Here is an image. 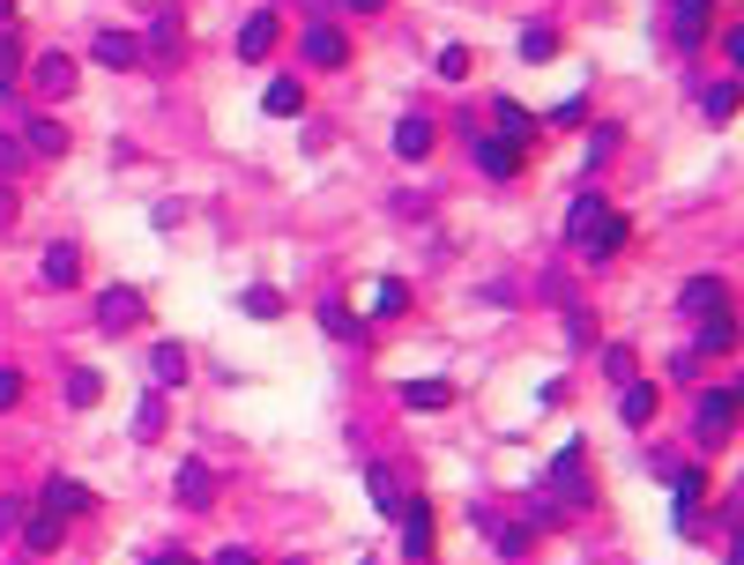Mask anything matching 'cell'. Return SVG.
Wrapping results in <instances>:
<instances>
[{
	"instance_id": "obj_1",
	"label": "cell",
	"mask_w": 744,
	"mask_h": 565,
	"mask_svg": "<svg viewBox=\"0 0 744 565\" xmlns=\"http://www.w3.org/2000/svg\"><path fill=\"white\" fill-rule=\"evenodd\" d=\"M551 498H566V506H588V498H596V484H588V440L559 446V461H551Z\"/></svg>"
},
{
	"instance_id": "obj_2",
	"label": "cell",
	"mask_w": 744,
	"mask_h": 565,
	"mask_svg": "<svg viewBox=\"0 0 744 565\" xmlns=\"http://www.w3.org/2000/svg\"><path fill=\"white\" fill-rule=\"evenodd\" d=\"M149 321V298L134 290V282H105V298H97V327L105 335H127V327Z\"/></svg>"
},
{
	"instance_id": "obj_3",
	"label": "cell",
	"mask_w": 744,
	"mask_h": 565,
	"mask_svg": "<svg viewBox=\"0 0 744 565\" xmlns=\"http://www.w3.org/2000/svg\"><path fill=\"white\" fill-rule=\"evenodd\" d=\"M730 424H737V395H730V387H707L700 402H693V432H700V446L730 440Z\"/></svg>"
},
{
	"instance_id": "obj_4",
	"label": "cell",
	"mask_w": 744,
	"mask_h": 565,
	"mask_svg": "<svg viewBox=\"0 0 744 565\" xmlns=\"http://www.w3.org/2000/svg\"><path fill=\"white\" fill-rule=\"evenodd\" d=\"M707 23H715V0H677V8H670V45H677V52H700Z\"/></svg>"
},
{
	"instance_id": "obj_5",
	"label": "cell",
	"mask_w": 744,
	"mask_h": 565,
	"mask_svg": "<svg viewBox=\"0 0 744 565\" xmlns=\"http://www.w3.org/2000/svg\"><path fill=\"white\" fill-rule=\"evenodd\" d=\"M670 484H677V536L693 543V536H700V498H707V469H670Z\"/></svg>"
},
{
	"instance_id": "obj_6",
	"label": "cell",
	"mask_w": 744,
	"mask_h": 565,
	"mask_svg": "<svg viewBox=\"0 0 744 565\" xmlns=\"http://www.w3.org/2000/svg\"><path fill=\"white\" fill-rule=\"evenodd\" d=\"M395 528H403V558H432V506L424 498H403Z\"/></svg>"
},
{
	"instance_id": "obj_7",
	"label": "cell",
	"mask_w": 744,
	"mask_h": 565,
	"mask_svg": "<svg viewBox=\"0 0 744 565\" xmlns=\"http://www.w3.org/2000/svg\"><path fill=\"white\" fill-rule=\"evenodd\" d=\"M276 31H284V15L276 8H253L247 31H239V60H268L276 52Z\"/></svg>"
},
{
	"instance_id": "obj_8",
	"label": "cell",
	"mask_w": 744,
	"mask_h": 565,
	"mask_svg": "<svg viewBox=\"0 0 744 565\" xmlns=\"http://www.w3.org/2000/svg\"><path fill=\"white\" fill-rule=\"evenodd\" d=\"M625 239H633V216H625V208H611V216L588 231V245H580V253H588V261H619Z\"/></svg>"
},
{
	"instance_id": "obj_9",
	"label": "cell",
	"mask_w": 744,
	"mask_h": 565,
	"mask_svg": "<svg viewBox=\"0 0 744 565\" xmlns=\"http://www.w3.org/2000/svg\"><path fill=\"white\" fill-rule=\"evenodd\" d=\"M38 276H45V290H68V282L83 276V245L52 239V245H45V261H38Z\"/></svg>"
},
{
	"instance_id": "obj_10",
	"label": "cell",
	"mask_w": 744,
	"mask_h": 565,
	"mask_svg": "<svg viewBox=\"0 0 744 565\" xmlns=\"http://www.w3.org/2000/svg\"><path fill=\"white\" fill-rule=\"evenodd\" d=\"M677 305H685L693 321H707V313H722V305H730V282H722V276H693L685 290H677Z\"/></svg>"
},
{
	"instance_id": "obj_11",
	"label": "cell",
	"mask_w": 744,
	"mask_h": 565,
	"mask_svg": "<svg viewBox=\"0 0 744 565\" xmlns=\"http://www.w3.org/2000/svg\"><path fill=\"white\" fill-rule=\"evenodd\" d=\"M395 402L417 409V417H440V409L455 402V387H447V380H403V387H395Z\"/></svg>"
},
{
	"instance_id": "obj_12",
	"label": "cell",
	"mask_w": 744,
	"mask_h": 565,
	"mask_svg": "<svg viewBox=\"0 0 744 565\" xmlns=\"http://www.w3.org/2000/svg\"><path fill=\"white\" fill-rule=\"evenodd\" d=\"M38 506L68 521V514H89L97 498H89V484H75V477H45V498H38Z\"/></svg>"
},
{
	"instance_id": "obj_13",
	"label": "cell",
	"mask_w": 744,
	"mask_h": 565,
	"mask_svg": "<svg viewBox=\"0 0 744 565\" xmlns=\"http://www.w3.org/2000/svg\"><path fill=\"white\" fill-rule=\"evenodd\" d=\"M179 506H216V469L208 461H179Z\"/></svg>"
},
{
	"instance_id": "obj_14",
	"label": "cell",
	"mask_w": 744,
	"mask_h": 565,
	"mask_svg": "<svg viewBox=\"0 0 744 565\" xmlns=\"http://www.w3.org/2000/svg\"><path fill=\"white\" fill-rule=\"evenodd\" d=\"M305 60H313V68H343V60H350V38H343L335 23H313V31H305Z\"/></svg>"
},
{
	"instance_id": "obj_15",
	"label": "cell",
	"mask_w": 744,
	"mask_h": 565,
	"mask_svg": "<svg viewBox=\"0 0 744 565\" xmlns=\"http://www.w3.org/2000/svg\"><path fill=\"white\" fill-rule=\"evenodd\" d=\"M469 157H477V171H484V179H514V171H521V149H514V142H499V134H484Z\"/></svg>"
},
{
	"instance_id": "obj_16",
	"label": "cell",
	"mask_w": 744,
	"mask_h": 565,
	"mask_svg": "<svg viewBox=\"0 0 744 565\" xmlns=\"http://www.w3.org/2000/svg\"><path fill=\"white\" fill-rule=\"evenodd\" d=\"M492 127H499V142H514V149H529V134H537V120L514 97H492Z\"/></svg>"
},
{
	"instance_id": "obj_17",
	"label": "cell",
	"mask_w": 744,
	"mask_h": 565,
	"mask_svg": "<svg viewBox=\"0 0 744 565\" xmlns=\"http://www.w3.org/2000/svg\"><path fill=\"white\" fill-rule=\"evenodd\" d=\"M89 60H97V68H134V60H142V38H127V31H97Z\"/></svg>"
},
{
	"instance_id": "obj_18",
	"label": "cell",
	"mask_w": 744,
	"mask_h": 565,
	"mask_svg": "<svg viewBox=\"0 0 744 565\" xmlns=\"http://www.w3.org/2000/svg\"><path fill=\"white\" fill-rule=\"evenodd\" d=\"M603 216H611V202H603V194H574V208H566V239L588 245V231H596Z\"/></svg>"
},
{
	"instance_id": "obj_19",
	"label": "cell",
	"mask_w": 744,
	"mask_h": 565,
	"mask_svg": "<svg viewBox=\"0 0 744 565\" xmlns=\"http://www.w3.org/2000/svg\"><path fill=\"white\" fill-rule=\"evenodd\" d=\"M737 105H744V89H737V82H707V89H700L707 127H730V120H737Z\"/></svg>"
},
{
	"instance_id": "obj_20",
	"label": "cell",
	"mask_w": 744,
	"mask_h": 565,
	"mask_svg": "<svg viewBox=\"0 0 744 565\" xmlns=\"http://www.w3.org/2000/svg\"><path fill=\"white\" fill-rule=\"evenodd\" d=\"M261 112L298 120V112H305V89H298V75H276V82H268V89H261Z\"/></svg>"
},
{
	"instance_id": "obj_21",
	"label": "cell",
	"mask_w": 744,
	"mask_h": 565,
	"mask_svg": "<svg viewBox=\"0 0 744 565\" xmlns=\"http://www.w3.org/2000/svg\"><path fill=\"white\" fill-rule=\"evenodd\" d=\"M23 149H31V157H68V127L38 112V120L23 127Z\"/></svg>"
},
{
	"instance_id": "obj_22",
	"label": "cell",
	"mask_w": 744,
	"mask_h": 565,
	"mask_svg": "<svg viewBox=\"0 0 744 565\" xmlns=\"http://www.w3.org/2000/svg\"><path fill=\"white\" fill-rule=\"evenodd\" d=\"M693 350H700V358H730V350H737V321H730V313H707Z\"/></svg>"
},
{
	"instance_id": "obj_23",
	"label": "cell",
	"mask_w": 744,
	"mask_h": 565,
	"mask_svg": "<svg viewBox=\"0 0 744 565\" xmlns=\"http://www.w3.org/2000/svg\"><path fill=\"white\" fill-rule=\"evenodd\" d=\"M365 491H372V506H380L387 521L403 514V484H395V469H387V461H372V469H365Z\"/></svg>"
},
{
	"instance_id": "obj_24",
	"label": "cell",
	"mask_w": 744,
	"mask_h": 565,
	"mask_svg": "<svg viewBox=\"0 0 744 565\" xmlns=\"http://www.w3.org/2000/svg\"><path fill=\"white\" fill-rule=\"evenodd\" d=\"M514 52H521L529 68H543V60H559V31H551V23H529V31L514 38Z\"/></svg>"
},
{
	"instance_id": "obj_25",
	"label": "cell",
	"mask_w": 744,
	"mask_h": 565,
	"mask_svg": "<svg viewBox=\"0 0 744 565\" xmlns=\"http://www.w3.org/2000/svg\"><path fill=\"white\" fill-rule=\"evenodd\" d=\"M60 536H68V521H60V514H45V506L23 521V543H31L38 558H45V551H60Z\"/></svg>"
},
{
	"instance_id": "obj_26",
	"label": "cell",
	"mask_w": 744,
	"mask_h": 565,
	"mask_svg": "<svg viewBox=\"0 0 744 565\" xmlns=\"http://www.w3.org/2000/svg\"><path fill=\"white\" fill-rule=\"evenodd\" d=\"M619 417H625V424H648V417H656V387H648V380H625Z\"/></svg>"
},
{
	"instance_id": "obj_27",
	"label": "cell",
	"mask_w": 744,
	"mask_h": 565,
	"mask_svg": "<svg viewBox=\"0 0 744 565\" xmlns=\"http://www.w3.org/2000/svg\"><path fill=\"white\" fill-rule=\"evenodd\" d=\"M38 89H45V97H68V89H75V60L45 52V60H38Z\"/></svg>"
},
{
	"instance_id": "obj_28",
	"label": "cell",
	"mask_w": 744,
	"mask_h": 565,
	"mask_svg": "<svg viewBox=\"0 0 744 565\" xmlns=\"http://www.w3.org/2000/svg\"><path fill=\"white\" fill-rule=\"evenodd\" d=\"M149 372H157V387H179V380H187V350H179V342H157V350H149Z\"/></svg>"
},
{
	"instance_id": "obj_29",
	"label": "cell",
	"mask_w": 744,
	"mask_h": 565,
	"mask_svg": "<svg viewBox=\"0 0 744 565\" xmlns=\"http://www.w3.org/2000/svg\"><path fill=\"white\" fill-rule=\"evenodd\" d=\"M424 149H432V120H417V112H410V120H403V127H395V157H424Z\"/></svg>"
},
{
	"instance_id": "obj_30",
	"label": "cell",
	"mask_w": 744,
	"mask_h": 565,
	"mask_svg": "<svg viewBox=\"0 0 744 565\" xmlns=\"http://www.w3.org/2000/svg\"><path fill=\"white\" fill-rule=\"evenodd\" d=\"M321 327H328L335 342H350V335H358V313H350L343 298H321Z\"/></svg>"
},
{
	"instance_id": "obj_31",
	"label": "cell",
	"mask_w": 744,
	"mask_h": 565,
	"mask_svg": "<svg viewBox=\"0 0 744 565\" xmlns=\"http://www.w3.org/2000/svg\"><path fill=\"white\" fill-rule=\"evenodd\" d=\"M97 395H105V380H97L89 364H75V372H68V402H75V409H89Z\"/></svg>"
},
{
	"instance_id": "obj_32",
	"label": "cell",
	"mask_w": 744,
	"mask_h": 565,
	"mask_svg": "<svg viewBox=\"0 0 744 565\" xmlns=\"http://www.w3.org/2000/svg\"><path fill=\"white\" fill-rule=\"evenodd\" d=\"M239 305H247L253 321H276V313H284V290H268V282H253V290L239 298Z\"/></svg>"
},
{
	"instance_id": "obj_33",
	"label": "cell",
	"mask_w": 744,
	"mask_h": 565,
	"mask_svg": "<svg viewBox=\"0 0 744 565\" xmlns=\"http://www.w3.org/2000/svg\"><path fill=\"white\" fill-rule=\"evenodd\" d=\"M157 432H165V395H149L134 409V440H157Z\"/></svg>"
},
{
	"instance_id": "obj_34",
	"label": "cell",
	"mask_w": 744,
	"mask_h": 565,
	"mask_svg": "<svg viewBox=\"0 0 744 565\" xmlns=\"http://www.w3.org/2000/svg\"><path fill=\"white\" fill-rule=\"evenodd\" d=\"M142 45L171 52V45H179V15H171V8H157V15H149V38H142Z\"/></svg>"
},
{
	"instance_id": "obj_35",
	"label": "cell",
	"mask_w": 744,
	"mask_h": 565,
	"mask_svg": "<svg viewBox=\"0 0 744 565\" xmlns=\"http://www.w3.org/2000/svg\"><path fill=\"white\" fill-rule=\"evenodd\" d=\"M625 134L619 127H596V134H588V171H596V164H611V149H619Z\"/></svg>"
},
{
	"instance_id": "obj_36",
	"label": "cell",
	"mask_w": 744,
	"mask_h": 565,
	"mask_svg": "<svg viewBox=\"0 0 744 565\" xmlns=\"http://www.w3.org/2000/svg\"><path fill=\"white\" fill-rule=\"evenodd\" d=\"M15 68H23V45H15L8 31H0V97L15 89Z\"/></svg>"
},
{
	"instance_id": "obj_37",
	"label": "cell",
	"mask_w": 744,
	"mask_h": 565,
	"mask_svg": "<svg viewBox=\"0 0 744 565\" xmlns=\"http://www.w3.org/2000/svg\"><path fill=\"white\" fill-rule=\"evenodd\" d=\"M403 305H410V290H403V282H380V290H372V313H380V321H387V313H403Z\"/></svg>"
},
{
	"instance_id": "obj_38",
	"label": "cell",
	"mask_w": 744,
	"mask_h": 565,
	"mask_svg": "<svg viewBox=\"0 0 744 565\" xmlns=\"http://www.w3.org/2000/svg\"><path fill=\"white\" fill-rule=\"evenodd\" d=\"M469 75V45H447V52H440V82H461Z\"/></svg>"
},
{
	"instance_id": "obj_39",
	"label": "cell",
	"mask_w": 744,
	"mask_h": 565,
	"mask_svg": "<svg viewBox=\"0 0 744 565\" xmlns=\"http://www.w3.org/2000/svg\"><path fill=\"white\" fill-rule=\"evenodd\" d=\"M603 372L625 387V380H633V350H625V342H611V350H603Z\"/></svg>"
},
{
	"instance_id": "obj_40",
	"label": "cell",
	"mask_w": 744,
	"mask_h": 565,
	"mask_svg": "<svg viewBox=\"0 0 744 565\" xmlns=\"http://www.w3.org/2000/svg\"><path fill=\"white\" fill-rule=\"evenodd\" d=\"M23 157H31V149H23L15 134H0V179H15V171H23Z\"/></svg>"
},
{
	"instance_id": "obj_41",
	"label": "cell",
	"mask_w": 744,
	"mask_h": 565,
	"mask_svg": "<svg viewBox=\"0 0 744 565\" xmlns=\"http://www.w3.org/2000/svg\"><path fill=\"white\" fill-rule=\"evenodd\" d=\"M23 402V372H15V364H0V409H15Z\"/></svg>"
},
{
	"instance_id": "obj_42",
	"label": "cell",
	"mask_w": 744,
	"mask_h": 565,
	"mask_svg": "<svg viewBox=\"0 0 744 565\" xmlns=\"http://www.w3.org/2000/svg\"><path fill=\"white\" fill-rule=\"evenodd\" d=\"M580 120H588V97H566V105L551 112V127H580Z\"/></svg>"
},
{
	"instance_id": "obj_43",
	"label": "cell",
	"mask_w": 744,
	"mask_h": 565,
	"mask_svg": "<svg viewBox=\"0 0 744 565\" xmlns=\"http://www.w3.org/2000/svg\"><path fill=\"white\" fill-rule=\"evenodd\" d=\"M722 52H730V68H737V75H744V23H737V31H730V38H722Z\"/></svg>"
},
{
	"instance_id": "obj_44",
	"label": "cell",
	"mask_w": 744,
	"mask_h": 565,
	"mask_svg": "<svg viewBox=\"0 0 744 565\" xmlns=\"http://www.w3.org/2000/svg\"><path fill=\"white\" fill-rule=\"evenodd\" d=\"M216 565H261V558H253L247 543H231V551H216Z\"/></svg>"
},
{
	"instance_id": "obj_45",
	"label": "cell",
	"mask_w": 744,
	"mask_h": 565,
	"mask_svg": "<svg viewBox=\"0 0 744 565\" xmlns=\"http://www.w3.org/2000/svg\"><path fill=\"white\" fill-rule=\"evenodd\" d=\"M15 521H23V498H0V536H8Z\"/></svg>"
},
{
	"instance_id": "obj_46",
	"label": "cell",
	"mask_w": 744,
	"mask_h": 565,
	"mask_svg": "<svg viewBox=\"0 0 744 565\" xmlns=\"http://www.w3.org/2000/svg\"><path fill=\"white\" fill-rule=\"evenodd\" d=\"M8 224H15V187L0 179V231H8Z\"/></svg>"
},
{
	"instance_id": "obj_47",
	"label": "cell",
	"mask_w": 744,
	"mask_h": 565,
	"mask_svg": "<svg viewBox=\"0 0 744 565\" xmlns=\"http://www.w3.org/2000/svg\"><path fill=\"white\" fill-rule=\"evenodd\" d=\"M730 565H744V521L730 528Z\"/></svg>"
},
{
	"instance_id": "obj_48",
	"label": "cell",
	"mask_w": 744,
	"mask_h": 565,
	"mask_svg": "<svg viewBox=\"0 0 744 565\" xmlns=\"http://www.w3.org/2000/svg\"><path fill=\"white\" fill-rule=\"evenodd\" d=\"M149 565H194V558H187V551H165V558H149Z\"/></svg>"
},
{
	"instance_id": "obj_49",
	"label": "cell",
	"mask_w": 744,
	"mask_h": 565,
	"mask_svg": "<svg viewBox=\"0 0 744 565\" xmlns=\"http://www.w3.org/2000/svg\"><path fill=\"white\" fill-rule=\"evenodd\" d=\"M350 8H358V15H380V8H387V0H350Z\"/></svg>"
},
{
	"instance_id": "obj_50",
	"label": "cell",
	"mask_w": 744,
	"mask_h": 565,
	"mask_svg": "<svg viewBox=\"0 0 744 565\" xmlns=\"http://www.w3.org/2000/svg\"><path fill=\"white\" fill-rule=\"evenodd\" d=\"M8 15H15V0H0V31H8Z\"/></svg>"
},
{
	"instance_id": "obj_51",
	"label": "cell",
	"mask_w": 744,
	"mask_h": 565,
	"mask_svg": "<svg viewBox=\"0 0 744 565\" xmlns=\"http://www.w3.org/2000/svg\"><path fill=\"white\" fill-rule=\"evenodd\" d=\"M730 395H737V402H744V372H737V387H730Z\"/></svg>"
},
{
	"instance_id": "obj_52",
	"label": "cell",
	"mask_w": 744,
	"mask_h": 565,
	"mask_svg": "<svg viewBox=\"0 0 744 565\" xmlns=\"http://www.w3.org/2000/svg\"><path fill=\"white\" fill-rule=\"evenodd\" d=\"M284 565H305V558H284Z\"/></svg>"
}]
</instances>
